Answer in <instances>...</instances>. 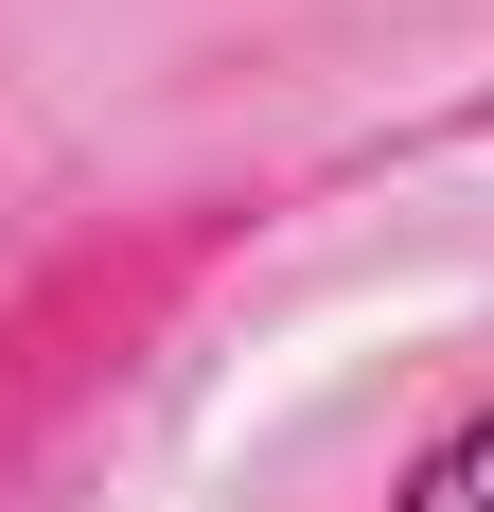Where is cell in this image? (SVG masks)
<instances>
[{"mask_svg":"<svg viewBox=\"0 0 494 512\" xmlns=\"http://www.w3.org/2000/svg\"><path fill=\"white\" fill-rule=\"evenodd\" d=\"M389 512H494V424H459V442H442L424 477H406Z\"/></svg>","mask_w":494,"mask_h":512,"instance_id":"6da1fadb","label":"cell"}]
</instances>
